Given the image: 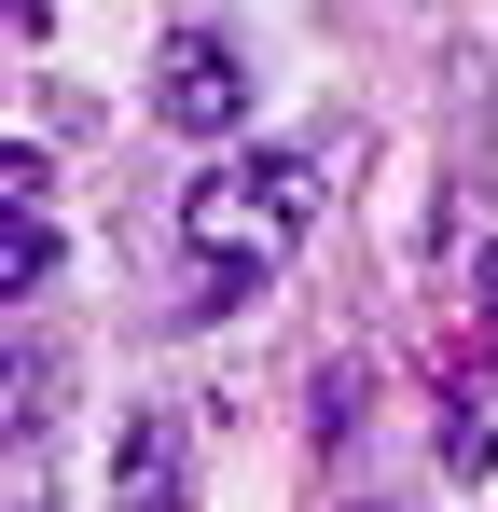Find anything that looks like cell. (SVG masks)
Segmentation results:
<instances>
[{
    "mask_svg": "<svg viewBox=\"0 0 498 512\" xmlns=\"http://www.w3.org/2000/svg\"><path fill=\"white\" fill-rule=\"evenodd\" d=\"M429 443H443L457 485H485V471H498V388H485V374H443V429H429Z\"/></svg>",
    "mask_w": 498,
    "mask_h": 512,
    "instance_id": "4",
    "label": "cell"
},
{
    "mask_svg": "<svg viewBox=\"0 0 498 512\" xmlns=\"http://www.w3.org/2000/svg\"><path fill=\"white\" fill-rule=\"evenodd\" d=\"M153 125H180V139H236L249 125V56L222 28H180L153 56Z\"/></svg>",
    "mask_w": 498,
    "mask_h": 512,
    "instance_id": "2",
    "label": "cell"
},
{
    "mask_svg": "<svg viewBox=\"0 0 498 512\" xmlns=\"http://www.w3.org/2000/svg\"><path fill=\"white\" fill-rule=\"evenodd\" d=\"M305 222H319V167L305 153H222V167L180 194V236L208 263V305H249L277 263L305 250Z\"/></svg>",
    "mask_w": 498,
    "mask_h": 512,
    "instance_id": "1",
    "label": "cell"
},
{
    "mask_svg": "<svg viewBox=\"0 0 498 512\" xmlns=\"http://www.w3.org/2000/svg\"><path fill=\"white\" fill-rule=\"evenodd\" d=\"M180 485H194V429L166 402H139L111 429V512H180Z\"/></svg>",
    "mask_w": 498,
    "mask_h": 512,
    "instance_id": "3",
    "label": "cell"
},
{
    "mask_svg": "<svg viewBox=\"0 0 498 512\" xmlns=\"http://www.w3.org/2000/svg\"><path fill=\"white\" fill-rule=\"evenodd\" d=\"M56 277V236H42V208H0V305H28Z\"/></svg>",
    "mask_w": 498,
    "mask_h": 512,
    "instance_id": "5",
    "label": "cell"
},
{
    "mask_svg": "<svg viewBox=\"0 0 498 512\" xmlns=\"http://www.w3.org/2000/svg\"><path fill=\"white\" fill-rule=\"evenodd\" d=\"M14 512H42V499H14Z\"/></svg>",
    "mask_w": 498,
    "mask_h": 512,
    "instance_id": "8",
    "label": "cell"
},
{
    "mask_svg": "<svg viewBox=\"0 0 498 512\" xmlns=\"http://www.w3.org/2000/svg\"><path fill=\"white\" fill-rule=\"evenodd\" d=\"M471 333H485V360H498V250L471 263Z\"/></svg>",
    "mask_w": 498,
    "mask_h": 512,
    "instance_id": "7",
    "label": "cell"
},
{
    "mask_svg": "<svg viewBox=\"0 0 498 512\" xmlns=\"http://www.w3.org/2000/svg\"><path fill=\"white\" fill-rule=\"evenodd\" d=\"M360 402H374V374H360V360H332V374H319V443H346Z\"/></svg>",
    "mask_w": 498,
    "mask_h": 512,
    "instance_id": "6",
    "label": "cell"
}]
</instances>
